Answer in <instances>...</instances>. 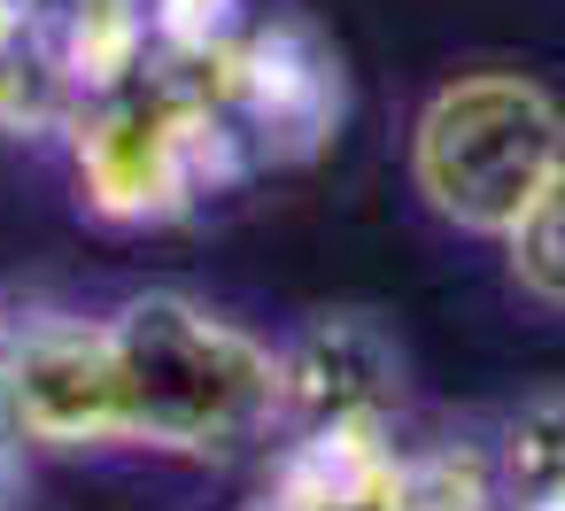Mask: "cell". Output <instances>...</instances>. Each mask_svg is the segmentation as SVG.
<instances>
[{
	"instance_id": "obj_1",
	"label": "cell",
	"mask_w": 565,
	"mask_h": 511,
	"mask_svg": "<svg viewBox=\"0 0 565 511\" xmlns=\"http://www.w3.org/2000/svg\"><path fill=\"white\" fill-rule=\"evenodd\" d=\"M109 341L125 364L132 403V449L233 465L264 457L279 434V349L248 333L241 318L148 287L109 310Z\"/></svg>"
},
{
	"instance_id": "obj_2",
	"label": "cell",
	"mask_w": 565,
	"mask_h": 511,
	"mask_svg": "<svg viewBox=\"0 0 565 511\" xmlns=\"http://www.w3.org/2000/svg\"><path fill=\"white\" fill-rule=\"evenodd\" d=\"M63 148L78 202L102 225H179L256 179L210 94L171 63H148L125 86L86 94L78 117L63 125Z\"/></svg>"
},
{
	"instance_id": "obj_3",
	"label": "cell",
	"mask_w": 565,
	"mask_h": 511,
	"mask_svg": "<svg viewBox=\"0 0 565 511\" xmlns=\"http://www.w3.org/2000/svg\"><path fill=\"white\" fill-rule=\"evenodd\" d=\"M557 163L565 109L526 71H457L411 117V194L472 241H503Z\"/></svg>"
},
{
	"instance_id": "obj_4",
	"label": "cell",
	"mask_w": 565,
	"mask_h": 511,
	"mask_svg": "<svg viewBox=\"0 0 565 511\" xmlns=\"http://www.w3.org/2000/svg\"><path fill=\"white\" fill-rule=\"evenodd\" d=\"M156 63L186 71L210 94V109L225 117L233 148L248 156L256 179L318 163L349 125L341 47L295 9H256L233 40H217L202 55H156Z\"/></svg>"
},
{
	"instance_id": "obj_5",
	"label": "cell",
	"mask_w": 565,
	"mask_h": 511,
	"mask_svg": "<svg viewBox=\"0 0 565 511\" xmlns=\"http://www.w3.org/2000/svg\"><path fill=\"white\" fill-rule=\"evenodd\" d=\"M0 418L24 449H132V403H125L109 318H71V310L17 318Z\"/></svg>"
},
{
	"instance_id": "obj_6",
	"label": "cell",
	"mask_w": 565,
	"mask_h": 511,
	"mask_svg": "<svg viewBox=\"0 0 565 511\" xmlns=\"http://www.w3.org/2000/svg\"><path fill=\"white\" fill-rule=\"evenodd\" d=\"M333 418H403V349L356 310H326L279 341V434Z\"/></svg>"
},
{
	"instance_id": "obj_7",
	"label": "cell",
	"mask_w": 565,
	"mask_h": 511,
	"mask_svg": "<svg viewBox=\"0 0 565 511\" xmlns=\"http://www.w3.org/2000/svg\"><path fill=\"white\" fill-rule=\"evenodd\" d=\"M403 418L287 426L264 449V511H395Z\"/></svg>"
},
{
	"instance_id": "obj_8",
	"label": "cell",
	"mask_w": 565,
	"mask_h": 511,
	"mask_svg": "<svg viewBox=\"0 0 565 511\" xmlns=\"http://www.w3.org/2000/svg\"><path fill=\"white\" fill-rule=\"evenodd\" d=\"M78 117V86L47 32L40 0H0V140H63Z\"/></svg>"
},
{
	"instance_id": "obj_9",
	"label": "cell",
	"mask_w": 565,
	"mask_h": 511,
	"mask_svg": "<svg viewBox=\"0 0 565 511\" xmlns=\"http://www.w3.org/2000/svg\"><path fill=\"white\" fill-rule=\"evenodd\" d=\"M47 32L63 47V71L86 94H109L156 63V0H40Z\"/></svg>"
},
{
	"instance_id": "obj_10",
	"label": "cell",
	"mask_w": 565,
	"mask_h": 511,
	"mask_svg": "<svg viewBox=\"0 0 565 511\" xmlns=\"http://www.w3.org/2000/svg\"><path fill=\"white\" fill-rule=\"evenodd\" d=\"M503 272L511 287L534 302V310H557L565 318V163L542 179V194L511 217L503 233Z\"/></svg>"
},
{
	"instance_id": "obj_11",
	"label": "cell",
	"mask_w": 565,
	"mask_h": 511,
	"mask_svg": "<svg viewBox=\"0 0 565 511\" xmlns=\"http://www.w3.org/2000/svg\"><path fill=\"white\" fill-rule=\"evenodd\" d=\"M495 472H503V503L511 496H550L565 488V387L526 395L503 426H495Z\"/></svg>"
},
{
	"instance_id": "obj_12",
	"label": "cell",
	"mask_w": 565,
	"mask_h": 511,
	"mask_svg": "<svg viewBox=\"0 0 565 511\" xmlns=\"http://www.w3.org/2000/svg\"><path fill=\"white\" fill-rule=\"evenodd\" d=\"M264 0H156V55H202L233 40Z\"/></svg>"
},
{
	"instance_id": "obj_13",
	"label": "cell",
	"mask_w": 565,
	"mask_h": 511,
	"mask_svg": "<svg viewBox=\"0 0 565 511\" xmlns=\"http://www.w3.org/2000/svg\"><path fill=\"white\" fill-rule=\"evenodd\" d=\"M17 480H24V441L9 434V418H0V511H9V496H17Z\"/></svg>"
},
{
	"instance_id": "obj_14",
	"label": "cell",
	"mask_w": 565,
	"mask_h": 511,
	"mask_svg": "<svg viewBox=\"0 0 565 511\" xmlns=\"http://www.w3.org/2000/svg\"><path fill=\"white\" fill-rule=\"evenodd\" d=\"M9 356H17V318L0 310V387H9Z\"/></svg>"
}]
</instances>
